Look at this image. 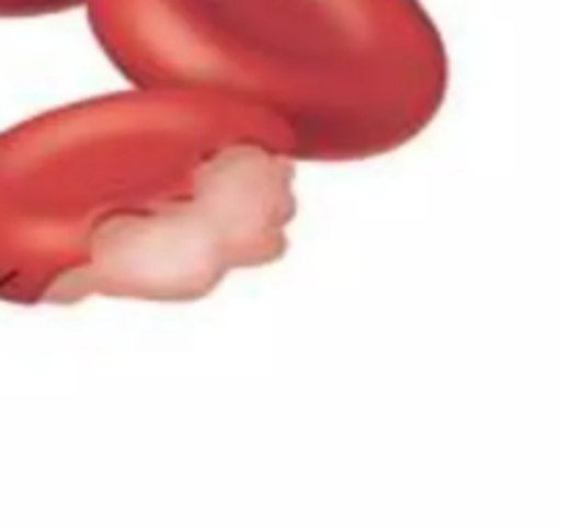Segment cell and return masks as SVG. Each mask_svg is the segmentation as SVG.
<instances>
[{
  "mask_svg": "<svg viewBox=\"0 0 561 526\" xmlns=\"http://www.w3.org/2000/svg\"><path fill=\"white\" fill-rule=\"evenodd\" d=\"M104 42L146 82L219 88L285 107L409 104L438 85L414 0H91Z\"/></svg>",
  "mask_w": 561,
  "mask_h": 526,
  "instance_id": "cell-1",
  "label": "cell"
},
{
  "mask_svg": "<svg viewBox=\"0 0 561 526\" xmlns=\"http://www.w3.org/2000/svg\"><path fill=\"white\" fill-rule=\"evenodd\" d=\"M77 0H0V14H38V11L64 9Z\"/></svg>",
  "mask_w": 561,
  "mask_h": 526,
  "instance_id": "cell-2",
  "label": "cell"
}]
</instances>
